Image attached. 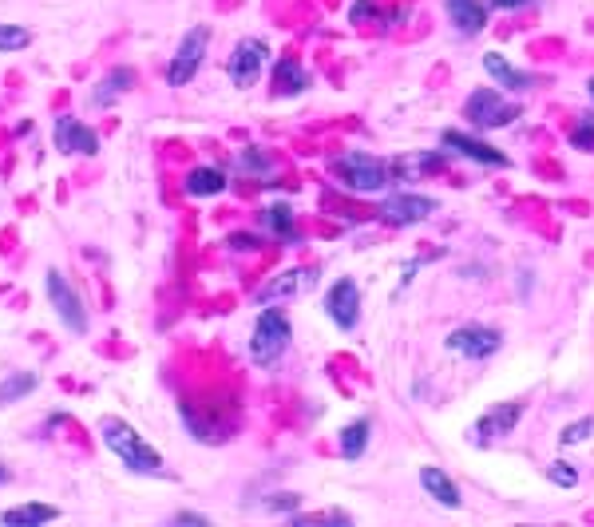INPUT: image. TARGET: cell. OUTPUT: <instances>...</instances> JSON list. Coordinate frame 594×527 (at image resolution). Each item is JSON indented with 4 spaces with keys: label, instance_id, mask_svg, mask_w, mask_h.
<instances>
[{
    "label": "cell",
    "instance_id": "7402d4cb",
    "mask_svg": "<svg viewBox=\"0 0 594 527\" xmlns=\"http://www.w3.org/2000/svg\"><path fill=\"white\" fill-rule=\"evenodd\" d=\"M52 520H59V511L52 504H20V508H8L5 516H0L5 527H44Z\"/></svg>",
    "mask_w": 594,
    "mask_h": 527
},
{
    "label": "cell",
    "instance_id": "e0dca14e",
    "mask_svg": "<svg viewBox=\"0 0 594 527\" xmlns=\"http://www.w3.org/2000/svg\"><path fill=\"white\" fill-rule=\"evenodd\" d=\"M309 83H313V76L302 68V59H293V56L273 59V95H302Z\"/></svg>",
    "mask_w": 594,
    "mask_h": 527
},
{
    "label": "cell",
    "instance_id": "9a60e30c",
    "mask_svg": "<svg viewBox=\"0 0 594 527\" xmlns=\"http://www.w3.org/2000/svg\"><path fill=\"white\" fill-rule=\"evenodd\" d=\"M483 71H487V76H492L504 91H527V88H535V83H539V80L531 76V71H519L507 56H499V52H487V56H483Z\"/></svg>",
    "mask_w": 594,
    "mask_h": 527
},
{
    "label": "cell",
    "instance_id": "ba28073f",
    "mask_svg": "<svg viewBox=\"0 0 594 527\" xmlns=\"http://www.w3.org/2000/svg\"><path fill=\"white\" fill-rule=\"evenodd\" d=\"M52 143H56V151L68 155V159H91V155H100V135H95L88 124H80L76 115H56Z\"/></svg>",
    "mask_w": 594,
    "mask_h": 527
},
{
    "label": "cell",
    "instance_id": "44dd1931",
    "mask_svg": "<svg viewBox=\"0 0 594 527\" xmlns=\"http://www.w3.org/2000/svg\"><path fill=\"white\" fill-rule=\"evenodd\" d=\"M368 433H373V425H368V416H356V421H349L341 428V460H361L365 448H368Z\"/></svg>",
    "mask_w": 594,
    "mask_h": 527
},
{
    "label": "cell",
    "instance_id": "cb8c5ba5",
    "mask_svg": "<svg viewBox=\"0 0 594 527\" xmlns=\"http://www.w3.org/2000/svg\"><path fill=\"white\" fill-rule=\"evenodd\" d=\"M420 488H424V492L432 496V500H440L444 508H460V488L451 484L440 468H432V464H428V468H420Z\"/></svg>",
    "mask_w": 594,
    "mask_h": 527
},
{
    "label": "cell",
    "instance_id": "7c38bea8",
    "mask_svg": "<svg viewBox=\"0 0 594 527\" xmlns=\"http://www.w3.org/2000/svg\"><path fill=\"white\" fill-rule=\"evenodd\" d=\"M436 210H440L436 199L412 195V190H400V195H388L385 202H380V219H385L388 226H416V222H428Z\"/></svg>",
    "mask_w": 594,
    "mask_h": 527
},
{
    "label": "cell",
    "instance_id": "d590c367",
    "mask_svg": "<svg viewBox=\"0 0 594 527\" xmlns=\"http://www.w3.org/2000/svg\"><path fill=\"white\" fill-rule=\"evenodd\" d=\"M0 484H12V472L5 468V464H0Z\"/></svg>",
    "mask_w": 594,
    "mask_h": 527
},
{
    "label": "cell",
    "instance_id": "2e32d148",
    "mask_svg": "<svg viewBox=\"0 0 594 527\" xmlns=\"http://www.w3.org/2000/svg\"><path fill=\"white\" fill-rule=\"evenodd\" d=\"M448 20L456 24L460 36H480L487 24V0H444Z\"/></svg>",
    "mask_w": 594,
    "mask_h": 527
},
{
    "label": "cell",
    "instance_id": "836d02e7",
    "mask_svg": "<svg viewBox=\"0 0 594 527\" xmlns=\"http://www.w3.org/2000/svg\"><path fill=\"white\" fill-rule=\"evenodd\" d=\"M527 5H535V0H487V8H499V12H515Z\"/></svg>",
    "mask_w": 594,
    "mask_h": 527
},
{
    "label": "cell",
    "instance_id": "5b68a950",
    "mask_svg": "<svg viewBox=\"0 0 594 527\" xmlns=\"http://www.w3.org/2000/svg\"><path fill=\"white\" fill-rule=\"evenodd\" d=\"M210 36H214L210 24H195L190 32H183L171 64H166V88H186V83L198 76L202 59H207V48H210Z\"/></svg>",
    "mask_w": 594,
    "mask_h": 527
},
{
    "label": "cell",
    "instance_id": "e575fe53",
    "mask_svg": "<svg viewBox=\"0 0 594 527\" xmlns=\"http://www.w3.org/2000/svg\"><path fill=\"white\" fill-rule=\"evenodd\" d=\"M32 131H36V124H32V119H24V124H20L16 131H12V135H16V139H24V135H32Z\"/></svg>",
    "mask_w": 594,
    "mask_h": 527
},
{
    "label": "cell",
    "instance_id": "4316f807",
    "mask_svg": "<svg viewBox=\"0 0 594 527\" xmlns=\"http://www.w3.org/2000/svg\"><path fill=\"white\" fill-rule=\"evenodd\" d=\"M570 147L575 151H594V115H582L575 131H570Z\"/></svg>",
    "mask_w": 594,
    "mask_h": 527
},
{
    "label": "cell",
    "instance_id": "ac0fdd59",
    "mask_svg": "<svg viewBox=\"0 0 594 527\" xmlns=\"http://www.w3.org/2000/svg\"><path fill=\"white\" fill-rule=\"evenodd\" d=\"M131 88H135V71H131L127 64H123V68H111V71H107V76L91 88V107H111V103L123 100Z\"/></svg>",
    "mask_w": 594,
    "mask_h": 527
},
{
    "label": "cell",
    "instance_id": "d6a6232c",
    "mask_svg": "<svg viewBox=\"0 0 594 527\" xmlns=\"http://www.w3.org/2000/svg\"><path fill=\"white\" fill-rule=\"evenodd\" d=\"M171 523H178V527H183V523H186V527H207L210 520H207V516H198V511H175Z\"/></svg>",
    "mask_w": 594,
    "mask_h": 527
},
{
    "label": "cell",
    "instance_id": "8992f818",
    "mask_svg": "<svg viewBox=\"0 0 594 527\" xmlns=\"http://www.w3.org/2000/svg\"><path fill=\"white\" fill-rule=\"evenodd\" d=\"M463 119L480 131H499L519 119V103L504 100L495 88H475L468 95V103H463Z\"/></svg>",
    "mask_w": 594,
    "mask_h": 527
},
{
    "label": "cell",
    "instance_id": "7a4b0ae2",
    "mask_svg": "<svg viewBox=\"0 0 594 527\" xmlns=\"http://www.w3.org/2000/svg\"><path fill=\"white\" fill-rule=\"evenodd\" d=\"M293 341V329H290V317L281 314V309L266 306L254 321V333H249V361L261 365V369H273L285 357Z\"/></svg>",
    "mask_w": 594,
    "mask_h": 527
},
{
    "label": "cell",
    "instance_id": "1f68e13d",
    "mask_svg": "<svg viewBox=\"0 0 594 527\" xmlns=\"http://www.w3.org/2000/svg\"><path fill=\"white\" fill-rule=\"evenodd\" d=\"M297 504H302V496H293V492H281V496H270L266 500L270 511H293Z\"/></svg>",
    "mask_w": 594,
    "mask_h": 527
},
{
    "label": "cell",
    "instance_id": "d6986e66",
    "mask_svg": "<svg viewBox=\"0 0 594 527\" xmlns=\"http://www.w3.org/2000/svg\"><path fill=\"white\" fill-rule=\"evenodd\" d=\"M183 190L190 199H214L226 190V171L214 163H202V167H190L186 178H183Z\"/></svg>",
    "mask_w": 594,
    "mask_h": 527
},
{
    "label": "cell",
    "instance_id": "8d00e7d4",
    "mask_svg": "<svg viewBox=\"0 0 594 527\" xmlns=\"http://www.w3.org/2000/svg\"><path fill=\"white\" fill-rule=\"evenodd\" d=\"M587 91H590V100H594V80H590V83H587Z\"/></svg>",
    "mask_w": 594,
    "mask_h": 527
},
{
    "label": "cell",
    "instance_id": "6da1fadb",
    "mask_svg": "<svg viewBox=\"0 0 594 527\" xmlns=\"http://www.w3.org/2000/svg\"><path fill=\"white\" fill-rule=\"evenodd\" d=\"M100 440H103V448L111 452V457H119V464H123L131 476H159V480H171L159 448H154L151 440H143L123 416H103L100 421Z\"/></svg>",
    "mask_w": 594,
    "mask_h": 527
},
{
    "label": "cell",
    "instance_id": "83f0119b",
    "mask_svg": "<svg viewBox=\"0 0 594 527\" xmlns=\"http://www.w3.org/2000/svg\"><path fill=\"white\" fill-rule=\"evenodd\" d=\"M546 480L558 484V488H575L578 484V472H575V464H567V460H555L551 468H546Z\"/></svg>",
    "mask_w": 594,
    "mask_h": 527
},
{
    "label": "cell",
    "instance_id": "277c9868",
    "mask_svg": "<svg viewBox=\"0 0 594 527\" xmlns=\"http://www.w3.org/2000/svg\"><path fill=\"white\" fill-rule=\"evenodd\" d=\"M44 294H48V306L56 309L59 326L68 333H76V338H83V333H88V309H83V297L76 294V285L68 282L64 270L44 274Z\"/></svg>",
    "mask_w": 594,
    "mask_h": 527
},
{
    "label": "cell",
    "instance_id": "f546056e",
    "mask_svg": "<svg viewBox=\"0 0 594 527\" xmlns=\"http://www.w3.org/2000/svg\"><path fill=\"white\" fill-rule=\"evenodd\" d=\"M290 523L293 527H302V523H353V516L349 511H317V516L309 511V516H293Z\"/></svg>",
    "mask_w": 594,
    "mask_h": 527
},
{
    "label": "cell",
    "instance_id": "ffe728a7",
    "mask_svg": "<svg viewBox=\"0 0 594 527\" xmlns=\"http://www.w3.org/2000/svg\"><path fill=\"white\" fill-rule=\"evenodd\" d=\"M40 389V373H32V369H12L0 381V409H8V404H20L24 397H32V393Z\"/></svg>",
    "mask_w": 594,
    "mask_h": 527
},
{
    "label": "cell",
    "instance_id": "5bb4252c",
    "mask_svg": "<svg viewBox=\"0 0 594 527\" xmlns=\"http://www.w3.org/2000/svg\"><path fill=\"white\" fill-rule=\"evenodd\" d=\"M444 147L463 155V159H472V163H483V167H507L511 163L504 151L492 147V143L472 139V135H463V131H444Z\"/></svg>",
    "mask_w": 594,
    "mask_h": 527
},
{
    "label": "cell",
    "instance_id": "3957f363",
    "mask_svg": "<svg viewBox=\"0 0 594 527\" xmlns=\"http://www.w3.org/2000/svg\"><path fill=\"white\" fill-rule=\"evenodd\" d=\"M329 167H333V175H337V183L345 190H353V195H377V190H385L392 183L388 163L377 159V155H365V151H345Z\"/></svg>",
    "mask_w": 594,
    "mask_h": 527
},
{
    "label": "cell",
    "instance_id": "d4e9b609",
    "mask_svg": "<svg viewBox=\"0 0 594 527\" xmlns=\"http://www.w3.org/2000/svg\"><path fill=\"white\" fill-rule=\"evenodd\" d=\"M234 167L242 175H270L273 171V155L261 151V147H246V151L234 155Z\"/></svg>",
    "mask_w": 594,
    "mask_h": 527
},
{
    "label": "cell",
    "instance_id": "4fadbf2b",
    "mask_svg": "<svg viewBox=\"0 0 594 527\" xmlns=\"http://www.w3.org/2000/svg\"><path fill=\"white\" fill-rule=\"evenodd\" d=\"M313 274L309 270H281L278 278H270L266 285L258 290V306H273V302H293V297H302L305 290H313Z\"/></svg>",
    "mask_w": 594,
    "mask_h": 527
},
{
    "label": "cell",
    "instance_id": "603a6c76",
    "mask_svg": "<svg viewBox=\"0 0 594 527\" xmlns=\"http://www.w3.org/2000/svg\"><path fill=\"white\" fill-rule=\"evenodd\" d=\"M261 226H266L273 238H281V242H293L297 238V214H293L290 202H273V207H266Z\"/></svg>",
    "mask_w": 594,
    "mask_h": 527
},
{
    "label": "cell",
    "instance_id": "30bf717a",
    "mask_svg": "<svg viewBox=\"0 0 594 527\" xmlns=\"http://www.w3.org/2000/svg\"><path fill=\"white\" fill-rule=\"evenodd\" d=\"M519 416H523V404H515V401H507V404H495V409H487V413L480 416V421L472 425L468 440H472L475 448H492L495 440H504V436H511V433H515Z\"/></svg>",
    "mask_w": 594,
    "mask_h": 527
},
{
    "label": "cell",
    "instance_id": "f1b7e54d",
    "mask_svg": "<svg viewBox=\"0 0 594 527\" xmlns=\"http://www.w3.org/2000/svg\"><path fill=\"white\" fill-rule=\"evenodd\" d=\"M590 433H594V416H582V421L567 425L563 433H558V440H563V445H582V440H587Z\"/></svg>",
    "mask_w": 594,
    "mask_h": 527
},
{
    "label": "cell",
    "instance_id": "8fae6325",
    "mask_svg": "<svg viewBox=\"0 0 594 527\" xmlns=\"http://www.w3.org/2000/svg\"><path fill=\"white\" fill-rule=\"evenodd\" d=\"M325 317L337 326L341 333H353L361 321V290L353 278H337L325 290Z\"/></svg>",
    "mask_w": 594,
    "mask_h": 527
},
{
    "label": "cell",
    "instance_id": "4dcf8cb0",
    "mask_svg": "<svg viewBox=\"0 0 594 527\" xmlns=\"http://www.w3.org/2000/svg\"><path fill=\"white\" fill-rule=\"evenodd\" d=\"M377 16H380V12H377L373 0H353V5H349V24H368Z\"/></svg>",
    "mask_w": 594,
    "mask_h": 527
},
{
    "label": "cell",
    "instance_id": "484cf974",
    "mask_svg": "<svg viewBox=\"0 0 594 527\" xmlns=\"http://www.w3.org/2000/svg\"><path fill=\"white\" fill-rule=\"evenodd\" d=\"M32 44V32L24 24H5L0 20V52H20Z\"/></svg>",
    "mask_w": 594,
    "mask_h": 527
},
{
    "label": "cell",
    "instance_id": "52a82bcc",
    "mask_svg": "<svg viewBox=\"0 0 594 527\" xmlns=\"http://www.w3.org/2000/svg\"><path fill=\"white\" fill-rule=\"evenodd\" d=\"M266 64H270V44L261 36H246V40L234 44L230 59H226V76H230L234 88H254Z\"/></svg>",
    "mask_w": 594,
    "mask_h": 527
},
{
    "label": "cell",
    "instance_id": "9c48e42d",
    "mask_svg": "<svg viewBox=\"0 0 594 527\" xmlns=\"http://www.w3.org/2000/svg\"><path fill=\"white\" fill-rule=\"evenodd\" d=\"M499 345H504V333L492 326H460L448 333V350L456 357H468V361H487L499 353Z\"/></svg>",
    "mask_w": 594,
    "mask_h": 527
}]
</instances>
